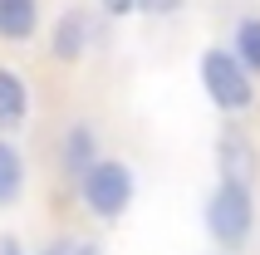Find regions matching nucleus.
I'll return each instance as SVG.
<instances>
[{"instance_id":"obj_1","label":"nucleus","mask_w":260,"mask_h":255,"mask_svg":"<svg viewBox=\"0 0 260 255\" xmlns=\"http://www.w3.org/2000/svg\"><path fill=\"white\" fill-rule=\"evenodd\" d=\"M197 79H202V93L211 99L216 113H246L255 108V74L236 59V49H202L197 59Z\"/></svg>"},{"instance_id":"obj_2","label":"nucleus","mask_w":260,"mask_h":255,"mask_svg":"<svg viewBox=\"0 0 260 255\" xmlns=\"http://www.w3.org/2000/svg\"><path fill=\"white\" fill-rule=\"evenodd\" d=\"M202 221H206V236L221 250H241L255 236V197H250V186L216 182L211 197H206V206H202Z\"/></svg>"},{"instance_id":"obj_3","label":"nucleus","mask_w":260,"mask_h":255,"mask_svg":"<svg viewBox=\"0 0 260 255\" xmlns=\"http://www.w3.org/2000/svg\"><path fill=\"white\" fill-rule=\"evenodd\" d=\"M79 197H84V211L88 216H99V221H118V216L133 206V197H138V177H133L128 162L103 157L99 167L79 182Z\"/></svg>"},{"instance_id":"obj_4","label":"nucleus","mask_w":260,"mask_h":255,"mask_svg":"<svg viewBox=\"0 0 260 255\" xmlns=\"http://www.w3.org/2000/svg\"><path fill=\"white\" fill-rule=\"evenodd\" d=\"M255 142L241 128H221L216 138V182H236V186H255Z\"/></svg>"},{"instance_id":"obj_5","label":"nucleus","mask_w":260,"mask_h":255,"mask_svg":"<svg viewBox=\"0 0 260 255\" xmlns=\"http://www.w3.org/2000/svg\"><path fill=\"white\" fill-rule=\"evenodd\" d=\"M93 15L88 10H64L54 20V40H49V49H54L59 64H74V59H84L88 54V44H93Z\"/></svg>"},{"instance_id":"obj_6","label":"nucleus","mask_w":260,"mask_h":255,"mask_svg":"<svg viewBox=\"0 0 260 255\" xmlns=\"http://www.w3.org/2000/svg\"><path fill=\"white\" fill-rule=\"evenodd\" d=\"M59 157H64V172H69L74 182H84L88 172L103 162V157H99V133H93L88 123H74L69 133H64V147H59Z\"/></svg>"},{"instance_id":"obj_7","label":"nucleus","mask_w":260,"mask_h":255,"mask_svg":"<svg viewBox=\"0 0 260 255\" xmlns=\"http://www.w3.org/2000/svg\"><path fill=\"white\" fill-rule=\"evenodd\" d=\"M29 118V88L15 69H0V128H20Z\"/></svg>"},{"instance_id":"obj_8","label":"nucleus","mask_w":260,"mask_h":255,"mask_svg":"<svg viewBox=\"0 0 260 255\" xmlns=\"http://www.w3.org/2000/svg\"><path fill=\"white\" fill-rule=\"evenodd\" d=\"M40 25V10H35V0H0V40H29Z\"/></svg>"},{"instance_id":"obj_9","label":"nucleus","mask_w":260,"mask_h":255,"mask_svg":"<svg viewBox=\"0 0 260 255\" xmlns=\"http://www.w3.org/2000/svg\"><path fill=\"white\" fill-rule=\"evenodd\" d=\"M20 192H25V157L15 142L0 138V206H15Z\"/></svg>"},{"instance_id":"obj_10","label":"nucleus","mask_w":260,"mask_h":255,"mask_svg":"<svg viewBox=\"0 0 260 255\" xmlns=\"http://www.w3.org/2000/svg\"><path fill=\"white\" fill-rule=\"evenodd\" d=\"M231 40H236V44H231L236 59H241V64H246V69L260 79V15H241Z\"/></svg>"},{"instance_id":"obj_11","label":"nucleus","mask_w":260,"mask_h":255,"mask_svg":"<svg viewBox=\"0 0 260 255\" xmlns=\"http://www.w3.org/2000/svg\"><path fill=\"white\" fill-rule=\"evenodd\" d=\"M69 255H99V245H93V241H74Z\"/></svg>"}]
</instances>
